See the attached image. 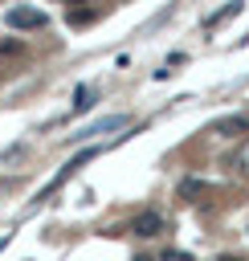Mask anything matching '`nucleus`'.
<instances>
[{
  "label": "nucleus",
  "instance_id": "nucleus-1",
  "mask_svg": "<svg viewBox=\"0 0 249 261\" xmlns=\"http://www.w3.org/2000/svg\"><path fill=\"white\" fill-rule=\"evenodd\" d=\"M8 24H12V29H45L49 16L37 12V8H12V12H8Z\"/></svg>",
  "mask_w": 249,
  "mask_h": 261
},
{
  "label": "nucleus",
  "instance_id": "nucleus-2",
  "mask_svg": "<svg viewBox=\"0 0 249 261\" xmlns=\"http://www.w3.org/2000/svg\"><path fill=\"white\" fill-rule=\"evenodd\" d=\"M131 232H135V237H155V232H163V216L147 208V212H139V216L131 220Z\"/></svg>",
  "mask_w": 249,
  "mask_h": 261
},
{
  "label": "nucleus",
  "instance_id": "nucleus-3",
  "mask_svg": "<svg viewBox=\"0 0 249 261\" xmlns=\"http://www.w3.org/2000/svg\"><path fill=\"white\" fill-rule=\"evenodd\" d=\"M245 130H249V118H241V114H233V118H220V122H216V135H225V139L245 135Z\"/></svg>",
  "mask_w": 249,
  "mask_h": 261
},
{
  "label": "nucleus",
  "instance_id": "nucleus-4",
  "mask_svg": "<svg viewBox=\"0 0 249 261\" xmlns=\"http://www.w3.org/2000/svg\"><path fill=\"white\" fill-rule=\"evenodd\" d=\"M233 167H237L241 175H249V143H241V151L233 155Z\"/></svg>",
  "mask_w": 249,
  "mask_h": 261
},
{
  "label": "nucleus",
  "instance_id": "nucleus-5",
  "mask_svg": "<svg viewBox=\"0 0 249 261\" xmlns=\"http://www.w3.org/2000/svg\"><path fill=\"white\" fill-rule=\"evenodd\" d=\"M86 106H94V94H90V90L82 86V90H78V98H73V114H82Z\"/></svg>",
  "mask_w": 249,
  "mask_h": 261
},
{
  "label": "nucleus",
  "instance_id": "nucleus-6",
  "mask_svg": "<svg viewBox=\"0 0 249 261\" xmlns=\"http://www.w3.org/2000/svg\"><path fill=\"white\" fill-rule=\"evenodd\" d=\"M200 192H204L200 179H184V184H180V196H200Z\"/></svg>",
  "mask_w": 249,
  "mask_h": 261
},
{
  "label": "nucleus",
  "instance_id": "nucleus-7",
  "mask_svg": "<svg viewBox=\"0 0 249 261\" xmlns=\"http://www.w3.org/2000/svg\"><path fill=\"white\" fill-rule=\"evenodd\" d=\"M163 261H192V253H180V249H167Z\"/></svg>",
  "mask_w": 249,
  "mask_h": 261
},
{
  "label": "nucleus",
  "instance_id": "nucleus-8",
  "mask_svg": "<svg viewBox=\"0 0 249 261\" xmlns=\"http://www.w3.org/2000/svg\"><path fill=\"white\" fill-rule=\"evenodd\" d=\"M216 261H245V257H237V253H220Z\"/></svg>",
  "mask_w": 249,
  "mask_h": 261
},
{
  "label": "nucleus",
  "instance_id": "nucleus-9",
  "mask_svg": "<svg viewBox=\"0 0 249 261\" xmlns=\"http://www.w3.org/2000/svg\"><path fill=\"white\" fill-rule=\"evenodd\" d=\"M4 245H8V237H0V249H4Z\"/></svg>",
  "mask_w": 249,
  "mask_h": 261
},
{
  "label": "nucleus",
  "instance_id": "nucleus-10",
  "mask_svg": "<svg viewBox=\"0 0 249 261\" xmlns=\"http://www.w3.org/2000/svg\"><path fill=\"white\" fill-rule=\"evenodd\" d=\"M135 261H151V257H135Z\"/></svg>",
  "mask_w": 249,
  "mask_h": 261
}]
</instances>
